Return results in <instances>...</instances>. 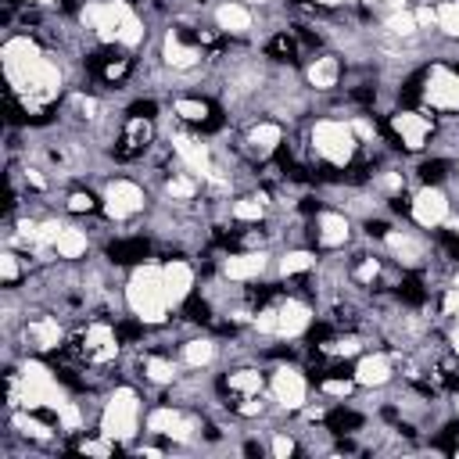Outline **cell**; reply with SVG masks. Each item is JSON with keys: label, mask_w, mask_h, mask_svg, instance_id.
Instances as JSON below:
<instances>
[{"label": "cell", "mask_w": 459, "mask_h": 459, "mask_svg": "<svg viewBox=\"0 0 459 459\" xmlns=\"http://www.w3.org/2000/svg\"><path fill=\"white\" fill-rule=\"evenodd\" d=\"M355 151H359V136L348 122H337V118H319L312 126V154L330 165V169H344L355 161Z\"/></svg>", "instance_id": "1"}, {"label": "cell", "mask_w": 459, "mask_h": 459, "mask_svg": "<svg viewBox=\"0 0 459 459\" xmlns=\"http://www.w3.org/2000/svg\"><path fill=\"white\" fill-rule=\"evenodd\" d=\"M140 427V394L133 387H115V394L100 409V434H108L115 445H129Z\"/></svg>", "instance_id": "2"}, {"label": "cell", "mask_w": 459, "mask_h": 459, "mask_svg": "<svg viewBox=\"0 0 459 459\" xmlns=\"http://www.w3.org/2000/svg\"><path fill=\"white\" fill-rule=\"evenodd\" d=\"M126 301H129V308L136 312V319H143V323H161V319H165V305H169L161 269H136L133 280H129Z\"/></svg>", "instance_id": "3"}, {"label": "cell", "mask_w": 459, "mask_h": 459, "mask_svg": "<svg viewBox=\"0 0 459 459\" xmlns=\"http://www.w3.org/2000/svg\"><path fill=\"white\" fill-rule=\"evenodd\" d=\"M420 104H427L437 115L459 111V72L452 65H434L423 72V93Z\"/></svg>", "instance_id": "4"}, {"label": "cell", "mask_w": 459, "mask_h": 459, "mask_svg": "<svg viewBox=\"0 0 459 459\" xmlns=\"http://www.w3.org/2000/svg\"><path fill=\"white\" fill-rule=\"evenodd\" d=\"M384 129H387L391 143H398V147H405V151H423L427 140L434 136V118H427V115L416 111V108H398V111L387 115Z\"/></svg>", "instance_id": "5"}, {"label": "cell", "mask_w": 459, "mask_h": 459, "mask_svg": "<svg viewBox=\"0 0 459 459\" xmlns=\"http://www.w3.org/2000/svg\"><path fill=\"white\" fill-rule=\"evenodd\" d=\"M147 427H151V434L172 437V441H190L194 434H201V420L183 412V409H176V405H158L147 416Z\"/></svg>", "instance_id": "6"}, {"label": "cell", "mask_w": 459, "mask_h": 459, "mask_svg": "<svg viewBox=\"0 0 459 459\" xmlns=\"http://www.w3.org/2000/svg\"><path fill=\"white\" fill-rule=\"evenodd\" d=\"M448 212H452V201L445 197L441 186L423 183V186L412 194V208H409V219H412V222H420V226L430 230V226L448 222Z\"/></svg>", "instance_id": "7"}, {"label": "cell", "mask_w": 459, "mask_h": 459, "mask_svg": "<svg viewBox=\"0 0 459 459\" xmlns=\"http://www.w3.org/2000/svg\"><path fill=\"white\" fill-rule=\"evenodd\" d=\"M151 140H154V126H151V118L126 115V126H122L115 147H111V154H115L118 161H133V158H140V154L151 147Z\"/></svg>", "instance_id": "8"}, {"label": "cell", "mask_w": 459, "mask_h": 459, "mask_svg": "<svg viewBox=\"0 0 459 459\" xmlns=\"http://www.w3.org/2000/svg\"><path fill=\"white\" fill-rule=\"evenodd\" d=\"M312 230H308V244L316 247V251H333V247H344V240H348V219L341 215V212H316L312 215V222H308Z\"/></svg>", "instance_id": "9"}, {"label": "cell", "mask_w": 459, "mask_h": 459, "mask_svg": "<svg viewBox=\"0 0 459 459\" xmlns=\"http://www.w3.org/2000/svg\"><path fill=\"white\" fill-rule=\"evenodd\" d=\"M269 387L276 394V402L283 409H305V398H308V380L301 369L294 366H276L273 377H269Z\"/></svg>", "instance_id": "10"}, {"label": "cell", "mask_w": 459, "mask_h": 459, "mask_svg": "<svg viewBox=\"0 0 459 459\" xmlns=\"http://www.w3.org/2000/svg\"><path fill=\"white\" fill-rule=\"evenodd\" d=\"M147 204V194L143 186H136L133 179H115L108 183V215L111 219H133L140 215Z\"/></svg>", "instance_id": "11"}, {"label": "cell", "mask_w": 459, "mask_h": 459, "mask_svg": "<svg viewBox=\"0 0 459 459\" xmlns=\"http://www.w3.org/2000/svg\"><path fill=\"white\" fill-rule=\"evenodd\" d=\"M244 143H247V154H251V158L269 161V158L283 147V126L273 122V118H258V122L244 133Z\"/></svg>", "instance_id": "12"}, {"label": "cell", "mask_w": 459, "mask_h": 459, "mask_svg": "<svg viewBox=\"0 0 459 459\" xmlns=\"http://www.w3.org/2000/svg\"><path fill=\"white\" fill-rule=\"evenodd\" d=\"M176 118L186 122V126H197L201 133H212V129L222 126L219 108L204 97H176Z\"/></svg>", "instance_id": "13"}, {"label": "cell", "mask_w": 459, "mask_h": 459, "mask_svg": "<svg viewBox=\"0 0 459 459\" xmlns=\"http://www.w3.org/2000/svg\"><path fill=\"white\" fill-rule=\"evenodd\" d=\"M384 244L394 251V258H398L405 269H420V265L427 262V244H423V237H420L416 230H394V226H391V233L384 237Z\"/></svg>", "instance_id": "14"}, {"label": "cell", "mask_w": 459, "mask_h": 459, "mask_svg": "<svg viewBox=\"0 0 459 459\" xmlns=\"http://www.w3.org/2000/svg\"><path fill=\"white\" fill-rule=\"evenodd\" d=\"M161 280H165V294L172 305H183L190 294H194V265L183 262L179 255H172L165 265H161Z\"/></svg>", "instance_id": "15"}, {"label": "cell", "mask_w": 459, "mask_h": 459, "mask_svg": "<svg viewBox=\"0 0 459 459\" xmlns=\"http://www.w3.org/2000/svg\"><path fill=\"white\" fill-rule=\"evenodd\" d=\"M351 377H355L359 387H384L394 377V362H391L387 351H373V355H362L351 366Z\"/></svg>", "instance_id": "16"}, {"label": "cell", "mask_w": 459, "mask_h": 459, "mask_svg": "<svg viewBox=\"0 0 459 459\" xmlns=\"http://www.w3.org/2000/svg\"><path fill=\"white\" fill-rule=\"evenodd\" d=\"M269 384V377L262 369H226L219 377V391L230 398H247V394H262Z\"/></svg>", "instance_id": "17"}, {"label": "cell", "mask_w": 459, "mask_h": 459, "mask_svg": "<svg viewBox=\"0 0 459 459\" xmlns=\"http://www.w3.org/2000/svg\"><path fill=\"white\" fill-rule=\"evenodd\" d=\"M262 269H265V255H262V251H230V255L222 258V276L233 280V283L258 280Z\"/></svg>", "instance_id": "18"}, {"label": "cell", "mask_w": 459, "mask_h": 459, "mask_svg": "<svg viewBox=\"0 0 459 459\" xmlns=\"http://www.w3.org/2000/svg\"><path fill=\"white\" fill-rule=\"evenodd\" d=\"M341 61L333 57V54H319V57H312V65L305 68V75H308V86H316V90H333L337 82H341Z\"/></svg>", "instance_id": "19"}, {"label": "cell", "mask_w": 459, "mask_h": 459, "mask_svg": "<svg viewBox=\"0 0 459 459\" xmlns=\"http://www.w3.org/2000/svg\"><path fill=\"white\" fill-rule=\"evenodd\" d=\"M147 255H151L147 237H126V240L108 244V262H115V265H140Z\"/></svg>", "instance_id": "20"}, {"label": "cell", "mask_w": 459, "mask_h": 459, "mask_svg": "<svg viewBox=\"0 0 459 459\" xmlns=\"http://www.w3.org/2000/svg\"><path fill=\"white\" fill-rule=\"evenodd\" d=\"M215 22H219V32H226V36H244V32L251 29V11H247L244 4H237V0H230V4H222V7L215 11Z\"/></svg>", "instance_id": "21"}, {"label": "cell", "mask_w": 459, "mask_h": 459, "mask_svg": "<svg viewBox=\"0 0 459 459\" xmlns=\"http://www.w3.org/2000/svg\"><path fill=\"white\" fill-rule=\"evenodd\" d=\"M326 430L330 434H337V437H348V434H359L362 427H366V416L362 412H355V409H348V405H337V409H330L326 412Z\"/></svg>", "instance_id": "22"}, {"label": "cell", "mask_w": 459, "mask_h": 459, "mask_svg": "<svg viewBox=\"0 0 459 459\" xmlns=\"http://www.w3.org/2000/svg\"><path fill=\"white\" fill-rule=\"evenodd\" d=\"M316 269V247H294L280 258V273L283 276H308Z\"/></svg>", "instance_id": "23"}, {"label": "cell", "mask_w": 459, "mask_h": 459, "mask_svg": "<svg viewBox=\"0 0 459 459\" xmlns=\"http://www.w3.org/2000/svg\"><path fill=\"white\" fill-rule=\"evenodd\" d=\"M179 355H183V362L186 366H208L212 359H215V341L212 337H190V341H183L179 344Z\"/></svg>", "instance_id": "24"}, {"label": "cell", "mask_w": 459, "mask_h": 459, "mask_svg": "<svg viewBox=\"0 0 459 459\" xmlns=\"http://www.w3.org/2000/svg\"><path fill=\"white\" fill-rule=\"evenodd\" d=\"M265 54H269L273 61H298L301 43H298V36H294V32H276V36L269 39Z\"/></svg>", "instance_id": "25"}, {"label": "cell", "mask_w": 459, "mask_h": 459, "mask_svg": "<svg viewBox=\"0 0 459 459\" xmlns=\"http://www.w3.org/2000/svg\"><path fill=\"white\" fill-rule=\"evenodd\" d=\"M452 176H455V161H452V158H430V161L420 165V179L430 183V186H441V183L452 179Z\"/></svg>", "instance_id": "26"}, {"label": "cell", "mask_w": 459, "mask_h": 459, "mask_svg": "<svg viewBox=\"0 0 459 459\" xmlns=\"http://www.w3.org/2000/svg\"><path fill=\"white\" fill-rule=\"evenodd\" d=\"M54 251H57L61 258H79V255L86 251V233H82V230H72V226H65V230L57 233V240H54Z\"/></svg>", "instance_id": "27"}, {"label": "cell", "mask_w": 459, "mask_h": 459, "mask_svg": "<svg viewBox=\"0 0 459 459\" xmlns=\"http://www.w3.org/2000/svg\"><path fill=\"white\" fill-rule=\"evenodd\" d=\"M65 204H68V212H72V215H97V208H100V204H97V197H93L90 190H72Z\"/></svg>", "instance_id": "28"}, {"label": "cell", "mask_w": 459, "mask_h": 459, "mask_svg": "<svg viewBox=\"0 0 459 459\" xmlns=\"http://www.w3.org/2000/svg\"><path fill=\"white\" fill-rule=\"evenodd\" d=\"M269 452L276 455V459H287V455H298L301 452V445L287 434V430H273V441H269Z\"/></svg>", "instance_id": "29"}, {"label": "cell", "mask_w": 459, "mask_h": 459, "mask_svg": "<svg viewBox=\"0 0 459 459\" xmlns=\"http://www.w3.org/2000/svg\"><path fill=\"white\" fill-rule=\"evenodd\" d=\"M437 25L448 32V36H459V0H445L437 7Z\"/></svg>", "instance_id": "30"}, {"label": "cell", "mask_w": 459, "mask_h": 459, "mask_svg": "<svg viewBox=\"0 0 459 459\" xmlns=\"http://www.w3.org/2000/svg\"><path fill=\"white\" fill-rule=\"evenodd\" d=\"M0 269H4V287H18V280L25 276V265H22V258L14 251H7L0 258Z\"/></svg>", "instance_id": "31"}, {"label": "cell", "mask_w": 459, "mask_h": 459, "mask_svg": "<svg viewBox=\"0 0 459 459\" xmlns=\"http://www.w3.org/2000/svg\"><path fill=\"white\" fill-rule=\"evenodd\" d=\"M402 4H405V0H366V7H369L373 14H384V18L394 14V11H402Z\"/></svg>", "instance_id": "32"}, {"label": "cell", "mask_w": 459, "mask_h": 459, "mask_svg": "<svg viewBox=\"0 0 459 459\" xmlns=\"http://www.w3.org/2000/svg\"><path fill=\"white\" fill-rule=\"evenodd\" d=\"M154 111H158L154 100H133L129 104V115H136V118H154Z\"/></svg>", "instance_id": "33"}, {"label": "cell", "mask_w": 459, "mask_h": 459, "mask_svg": "<svg viewBox=\"0 0 459 459\" xmlns=\"http://www.w3.org/2000/svg\"><path fill=\"white\" fill-rule=\"evenodd\" d=\"M452 455H459V427H455V434H452Z\"/></svg>", "instance_id": "34"}, {"label": "cell", "mask_w": 459, "mask_h": 459, "mask_svg": "<svg viewBox=\"0 0 459 459\" xmlns=\"http://www.w3.org/2000/svg\"><path fill=\"white\" fill-rule=\"evenodd\" d=\"M316 4H323V7H337V4H344V0H316Z\"/></svg>", "instance_id": "35"}, {"label": "cell", "mask_w": 459, "mask_h": 459, "mask_svg": "<svg viewBox=\"0 0 459 459\" xmlns=\"http://www.w3.org/2000/svg\"><path fill=\"white\" fill-rule=\"evenodd\" d=\"M452 287H455V290H459V269H455V276H452Z\"/></svg>", "instance_id": "36"}]
</instances>
